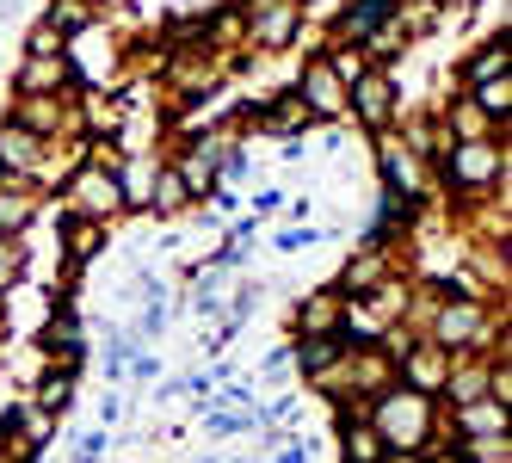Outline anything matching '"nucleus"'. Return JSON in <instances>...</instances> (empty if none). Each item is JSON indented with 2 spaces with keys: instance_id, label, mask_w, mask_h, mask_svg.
I'll use <instances>...</instances> for the list:
<instances>
[{
  "instance_id": "nucleus-3",
  "label": "nucleus",
  "mask_w": 512,
  "mask_h": 463,
  "mask_svg": "<svg viewBox=\"0 0 512 463\" xmlns=\"http://www.w3.org/2000/svg\"><path fill=\"white\" fill-rule=\"evenodd\" d=\"M445 173H451V186L482 192V186L506 180V149H500V142H451V149H445Z\"/></svg>"
},
{
  "instance_id": "nucleus-20",
  "label": "nucleus",
  "mask_w": 512,
  "mask_h": 463,
  "mask_svg": "<svg viewBox=\"0 0 512 463\" xmlns=\"http://www.w3.org/2000/svg\"><path fill=\"white\" fill-rule=\"evenodd\" d=\"M457 433L463 439H506V408L488 402V396L482 402H463L457 408Z\"/></svg>"
},
{
  "instance_id": "nucleus-12",
  "label": "nucleus",
  "mask_w": 512,
  "mask_h": 463,
  "mask_svg": "<svg viewBox=\"0 0 512 463\" xmlns=\"http://www.w3.org/2000/svg\"><path fill=\"white\" fill-rule=\"evenodd\" d=\"M340 322H346V297H340V291H309V297H303V309H297L303 340H327V334H340Z\"/></svg>"
},
{
  "instance_id": "nucleus-24",
  "label": "nucleus",
  "mask_w": 512,
  "mask_h": 463,
  "mask_svg": "<svg viewBox=\"0 0 512 463\" xmlns=\"http://www.w3.org/2000/svg\"><path fill=\"white\" fill-rule=\"evenodd\" d=\"M149 204L161 210V217H173V210H186V204H192V192H186V180H179L173 167H161V173H155V198H149Z\"/></svg>"
},
{
  "instance_id": "nucleus-1",
  "label": "nucleus",
  "mask_w": 512,
  "mask_h": 463,
  "mask_svg": "<svg viewBox=\"0 0 512 463\" xmlns=\"http://www.w3.org/2000/svg\"><path fill=\"white\" fill-rule=\"evenodd\" d=\"M364 420H371V433L383 439V451H395V457H420L426 445H432V433H438V408H432V396H414V389H383L377 402H364Z\"/></svg>"
},
{
  "instance_id": "nucleus-16",
  "label": "nucleus",
  "mask_w": 512,
  "mask_h": 463,
  "mask_svg": "<svg viewBox=\"0 0 512 463\" xmlns=\"http://www.w3.org/2000/svg\"><path fill=\"white\" fill-rule=\"evenodd\" d=\"M377 284H389V254L383 247H364V254L340 272V297H371Z\"/></svg>"
},
{
  "instance_id": "nucleus-30",
  "label": "nucleus",
  "mask_w": 512,
  "mask_h": 463,
  "mask_svg": "<svg viewBox=\"0 0 512 463\" xmlns=\"http://www.w3.org/2000/svg\"><path fill=\"white\" fill-rule=\"evenodd\" d=\"M284 371H290V346H284V352H272V359H266V377H284Z\"/></svg>"
},
{
  "instance_id": "nucleus-6",
  "label": "nucleus",
  "mask_w": 512,
  "mask_h": 463,
  "mask_svg": "<svg viewBox=\"0 0 512 463\" xmlns=\"http://www.w3.org/2000/svg\"><path fill=\"white\" fill-rule=\"evenodd\" d=\"M401 389H414V396H445V377H451V352L432 346V340H408L401 346Z\"/></svg>"
},
{
  "instance_id": "nucleus-23",
  "label": "nucleus",
  "mask_w": 512,
  "mask_h": 463,
  "mask_svg": "<svg viewBox=\"0 0 512 463\" xmlns=\"http://www.w3.org/2000/svg\"><path fill=\"white\" fill-rule=\"evenodd\" d=\"M44 19L62 31V38H75V31H93V0H56Z\"/></svg>"
},
{
  "instance_id": "nucleus-31",
  "label": "nucleus",
  "mask_w": 512,
  "mask_h": 463,
  "mask_svg": "<svg viewBox=\"0 0 512 463\" xmlns=\"http://www.w3.org/2000/svg\"><path fill=\"white\" fill-rule=\"evenodd\" d=\"M401 7H438V0H395V13H401Z\"/></svg>"
},
{
  "instance_id": "nucleus-14",
  "label": "nucleus",
  "mask_w": 512,
  "mask_h": 463,
  "mask_svg": "<svg viewBox=\"0 0 512 463\" xmlns=\"http://www.w3.org/2000/svg\"><path fill=\"white\" fill-rule=\"evenodd\" d=\"M315 118L303 112V99L297 93H278V99H266L260 112H253V130H266V136H297V130H309Z\"/></svg>"
},
{
  "instance_id": "nucleus-27",
  "label": "nucleus",
  "mask_w": 512,
  "mask_h": 463,
  "mask_svg": "<svg viewBox=\"0 0 512 463\" xmlns=\"http://www.w3.org/2000/svg\"><path fill=\"white\" fill-rule=\"evenodd\" d=\"M25 278V241H0V291Z\"/></svg>"
},
{
  "instance_id": "nucleus-19",
  "label": "nucleus",
  "mask_w": 512,
  "mask_h": 463,
  "mask_svg": "<svg viewBox=\"0 0 512 463\" xmlns=\"http://www.w3.org/2000/svg\"><path fill=\"white\" fill-rule=\"evenodd\" d=\"M13 124L50 142V130L68 124V99H19V105H13Z\"/></svg>"
},
{
  "instance_id": "nucleus-32",
  "label": "nucleus",
  "mask_w": 512,
  "mask_h": 463,
  "mask_svg": "<svg viewBox=\"0 0 512 463\" xmlns=\"http://www.w3.org/2000/svg\"><path fill=\"white\" fill-rule=\"evenodd\" d=\"M377 463H420V457H395V451H389V457H377Z\"/></svg>"
},
{
  "instance_id": "nucleus-18",
  "label": "nucleus",
  "mask_w": 512,
  "mask_h": 463,
  "mask_svg": "<svg viewBox=\"0 0 512 463\" xmlns=\"http://www.w3.org/2000/svg\"><path fill=\"white\" fill-rule=\"evenodd\" d=\"M500 75H512V38H506V31H500V38H488L482 50H475V56L463 62V81H469V87L500 81Z\"/></svg>"
},
{
  "instance_id": "nucleus-21",
  "label": "nucleus",
  "mask_w": 512,
  "mask_h": 463,
  "mask_svg": "<svg viewBox=\"0 0 512 463\" xmlns=\"http://www.w3.org/2000/svg\"><path fill=\"white\" fill-rule=\"evenodd\" d=\"M75 402V371H44V383H38V396H31V408H44L50 420Z\"/></svg>"
},
{
  "instance_id": "nucleus-22",
  "label": "nucleus",
  "mask_w": 512,
  "mask_h": 463,
  "mask_svg": "<svg viewBox=\"0 0 512 463\" xmlns=\"http://www.w3.org/2000/svg\"><path fill=\"white\" fill-rule=\"evenodd\" d=\"M340 359V334H327V340H303V346H290V365H303V377L327 371Z\"/></svg>"
},
{
  "instance_id": "nucleus-10",
  "label": "nucleus",
  "mask_w": 512,
  "mask_h": 463,
  "mask_svg": "<svg viewBox=\"0 0 512 463\" xmlns=\"http://www.w3.org/2000/svg\"><path fill=\"white\" fill-rule=\"evenodd\" d=\"M44 155H50L44 136H31L19 124H0V173H7V180H38Z\"/></svg>"
},
{
  "instance_id": "nucleus-2",
  "label": "nucleus",
  "mask_w": 512,
  "mask_h": 463,
  "mask_svg": "<svg viewBox=\"0 0 512 463\" xmlns=\"http://www.w3.org/2000/svg\"><path fill=\"white\" fill-rule=\"evenodd\" d=\"M303 0H241V38L253 50H284L303 31Z\"/></svg>"
},
{
  "instance_id": "nucleus-7",
  "label": "nucleus",
  "mask_w": 512,
  "mask_h": 463,
  "mask_svg": "<svg viewBox=\"0 0 512 463\" xmlns=\"http://www.w3.org/2000/svg\"><path fill=\"white\" fill-rule=\"evenodd\" d=\"M68 204H75V217H81V223H105L112 210H124L118 180H112L105 167H93V161L75 167V180H68Z\"/></svg>"
},
{
  "instance_id": "nucleus-17",
  "label": "nucleus",
  "mask_w": 512,
  "mask_h": 463,
  "mask_svg": "<svg viewBox=\"0 0 512 463\" xmlns=\"http://www.w3.org/2000/svg\"><path fill=\"white\" fill-rule=\"evenodd\" d=\"M155 173H161L155 155H124L118 173H112V180H118V198H124V204H149V198H155Z\"/></svg>"
},
{
  "instance_id": "nucleus-9",
  "label": "nucleus",
  "mask_w": 512,
  "mask_h": 463,
  "mask_svg": "<svg viewBox=\"0 0 512 463\" xmlns=\"http://www.w3.org/2000/svg\"><path fill=\"white\" fill-rule=\"evenodd\" d=\"M161 68H167V81L179 93H216V87H223V75H229V56L204 44V50H173Z\"/></svg>"
},
{
  "instance_id": "nucleus-8",
  "label": "nucleus",
  "mask_w": 512,
  "mask_h": 463,
  "mask_svg": "<svg viewBox=\"0 0 512 463\" xmlns=\"http://www.w3.org/2000/svg\"><path fill=\"white\" fill-rule=\"evenodd\" d=\"M346 112H358L371 130H389V118H395V75L389 68H358L352 87H346Z\"/></svg>"
},
{
  "instance_id": "nucleus-5",
  "label": "nucleus",
  "mask_w": 512,
  "mask_h": 463,
  "mask_svg": "<svg viewBox=\"0 0 512 463\" xmlns=\"http://www.w3.org/2000/svg\"><path fill=\"white\" fill-rule=\"evenodd\" d=\"M297 99H303V112H309V118H346V81H340L334 56H309V62H303Z\"/></svg>"
},
{
  "instance_id": "nucleus-25",
  "label": "nucleus",
  "mask_w": 512,
  "mask_h": 463,
  "mask_svg": "<svg viewBox=\"0 0 512 463\" xmlns=\"http://www.w3.org/2000/svg\"><path fill=\"white\" fill-rule=\"evenodd\" d=\"M99 241H105V223H81V217H75V223H68V260H75V266L93 260Z\"/></svg>"
},
{
  "instance_id": "nucleus-11",
  "label": "nucleus",
  "mask_w": 512,
  "mask_h": 463,
  "mask_svg": "<svg viewBox=\"0 0 512 463\" xmlns=\"http://www.w3.org/2000/svg\"><path fill=\"white\" fill-rule=\"evenodd\" d=\"M68 56H25L19 62V99H56L68 87Z\"/></svg>"
},
{
  "instance_id": "nucleus-29",
  "label": "nucleus",
  "mask_w": 512,
  "mask_h": 463,
  "mask_svg": "<svg viewBox=\"0 0 512 463\" xmlns=\"http://www.w3.org/2000/svg\"><path fill=\"white\" fill-rule=\"evenodd\" d=\"M99 420H105V426L124 420V402H118V396H105V402H99Z\"/></svg>"
},
{
  "instance_id": "nucleus-26",
  "label": "nucleus",
  "mask_w": 512,
  "mask_h": 463,
  "mask_svg": "<svg viewBox=\"0 0 512 463\" xmlns=\"http://www.w3.org/2000/svg\"><path fill=\"white\" fill-rule=\"evenodd\" d=\"M68 50V38H62V31L50 25V19H38V25H31V38H25V56H62Z\"/></svg>"
},
{
  "instance_id": "nucleus-13",
  "label": "nucleus",
  "mask_w": 512,
  "mask_h": 463,
  "mask_svg": "<svg viewBox=\"0 0 512 463\" xmlns=\"http://www.w3.org/2000/svg\"><path fill=\"white\" fill-rule=\"evenodd\" d=\"M31 217H38V198H31V186L0 173V241H19V235L31 229Z\"/></svg>"
},
{
  "instance_id": "nucleus-28",
  "label": "nucleus",
  "mask_w": 512,
  "mask_h": 463,
  "mask_svg": "<svg viewBox=\"0 0 512 463\" xmlns=\"http://www.w3.org/2000/svg\"><path fill=\"white\" fill-rule=\"evenodd\" d=\"M105 451H112V439H105V433H81V451H75V457H81V463H99Z\"/></svg>"
},
{
  "instance_id": "nucleus-15",
  "label": "nucleus",
  "mask_w": 512,
  "mask_h": 463,
  "mask_svg": "<svg viewBox=\"0 0 512 463\" xmlns=\"http://www.w3.org/2000/svg\"><path fill=\"white\" fill-rule=\"evenodd\" d=\"M340 451H346V463H377V457H389L383 439L371 433V420H364V408H346L340 414Z\"/></svg>"
},
{
  "instance_id": "nucleus-4",
  "label": "nucleus",
  "mask_w": 512,
  "mask_h": 463,
  "mask_svg": "<svg viewBox=\"0 0 512 463\" xmlns=\"http://www.w3.org/2000/svg\"><path fill=\"white\" fill-rule=\"evenodd\" d=\"M426 322H432V346L457 352V346H475L488 334V303L482 297H451V303H438Z\"/></svg>"
}]
</instances>
